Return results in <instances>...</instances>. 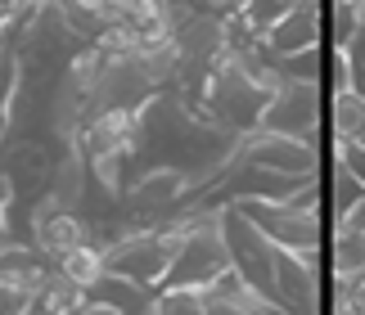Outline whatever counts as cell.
<instances>
[{
    "label": "cell",
    "mask_w": 365,
    "mask_h": 315,
    "mask_svg": "<svg viewBox=\"0 0 365 315\" xmlns=\"http://www.w3.org/2000/svg\"><path fill=\"white\" fill-rule=\"evenodd\" d=\"M230 270V252H226V239H221V207L217 212H203L199 221L190 225L185 243H180L172 270H167L163 289L158 293H199L207 297L212 284Z\"/></svg>",
    "instance_id": "cell-1"
},
{
    "label": "cell",
    "mask_w": 365,
    "mask_h": 315,
    "mask_svg": "<svg viewBox=\"0 0 365 315\" xmlns=\"http://www.w3.org/2000/svg\"><path fill=\"white\" fill-rule=\"evenodd\" d=\"M203 99H207V113H212V122L221 131L230 135H252L262 126V113H266V99L271 91H262L257 81H252L240 63H235V54L221 68L207 73V86H203Z\"/></svg>",
    "instance_id": "cell-2"
},
{
    "label": "cell",
    "mask_w": 365,
    "mask_h": 315,
    "mask_svg": "<svg viewBox=\"0 0 365 315\" xmlns=\"http://www.w3.org/2000/svg\"><path fill=\"white\" fill-rule=\"evenodd\" d=\"M221 239H226V252H230V266L252 284L257 293L275 297V262H279V248L266 239L257 225L235 203L221 207Z\"/></svg>",
    "instance_id": "cell-3"
},
{
    "label": "cell",
    "mask_w": 365,
    "mask_h": 315,
    "mask_svg": "<svg viewBox=\"0 0 365 315\" xmlns=\"http://www.w3.org/2000/svg\"><path fill=\"white\" fill-rule=\"evenodd\" d=\"M235 162H252V167H271V171H284V176H298V180H312L320 176V140H293V135H271V131H252L244 135L240 145L230 149Z\"/></svg>",
    "instance_id": "cell-4"
},
{
    "label": "cell",
    "mask_w": 365,
    "mask_h": 315,
    "mask_svg": "<svg viewBox=\"0 0 365 315\" xmlns=\"http://www.w3.org/2000/svg\"><path fill=\"white\" fill-rule=\"evenodd\" d=\"M257 230L275 243L279 252H312L320 248V212H298L293 203H262V198H244L235 203Z\"/></svg>",
    "instance_id": "cell-5"
},
{
    "label": "cell",
    "mask_w": 365,
    "mask_h": 315,
    "mask_svg": "<svg viewBox=\"0 0 365 315\" xmlns=\"http://www.w3.org/2000/svg\"><path fill=\"white\" fill-rule=\"evenodd\" d=\"M257 131L293 135V140H320V86L284 81L266 99V113H262Z\"/></svg>",
    "instance_id": "cell-6"
},
{
    "label": "cell",
    "mask_w": 365,
    "mask_h": 315,
    "mask_svg": "<svg viewBox=\"0 0 365 315\" xmlns=\"http://www.w3.org/2000/svg\"><path fill=\"white\" fill-rule=\"evenodd\" d=\"M140 113L145 108H95L73 145H81L86 158H100V153H126L131 158L135 145H140V131H145Z\"/></svg>",
    "instance_id": "cell-7"
},
{
    "label": "cell",
    "mask_w": 365,
    "mask_h": 315,
    "mask_svg": "<svg viewBox=\"0 0 365 315\" xmlns=\"http://www.w3.org/2000/svg\"><path fill=\"white\" fill-rule=\"evenodd\" d=\"M32 243L46 257H68L73 248H81V243H91V221L81 217V212L73 207H59L54 198L46 194L41 203L32 207Z\"/></svg>",
    "instance_id": "cell-8"
},
{
    "label": "cell",
    "mask_w": 365,
    "mask_h": 315,
    "mask_svg": "<svg viewBox=\"0 0 365 315\" xmlns=\"http://www.w3.org/2000/svg\"><path fill=\"white\" fill-rule=\"evenodd\" d=\"M50 279V257L36 243H19V239H0V289L19 293V297H36Z\"/></svg>",
    "instance_id": "cell-9"
},
{
    "label": "cell",
    "mask_w": 365,
    "mask_h": 315,
    "mask_svg": "<svg viewBox=\"0 0 365 315\" xmlns=\"http://www.w3.org/2000/svg\"><path fill=\"white\" fill-rule=\"evenodd\" d=\"M275 302L284 315H320V270H307L293 252H279Z\"/></svg>",
    "instance_id": "cell-10"
},
{
    "label": "cell",
    "mask_w": 365,
    "mask_h": 315,
    "mask_svg": "<svg viewBox=\"0 0 365 315\" xmlns=\"http://www.w3.org/2000/svg\"><path fill=\"white\" fill-rule=\"evenodd\" d=\"M0 171L9 176L14 185V198L27 194V190H41L50 194L46 185H54V176H59V167L46 158V149L36 145V140H23V145H9L5 153H0Z\"/></svg>",
    "instance_id": "cell-11"
},
{
    "label": "cell",
    "mask_w": 365,
    "mask_h": 315,
    "mask_svg": "<svg viewBox=\"0 0 365 315\" xmlns=\"http://www.w3.org/2000/svg\"><path fill=\"white\" fill-rule=\"evenodd\" d=\"M262 41H266V50H271L275 59H289V54L316 50V46H320V9H293L289 19H279Z\"/></svg>",
    "instance_id": "cell-12"
},
{
    "label": "cell",
    "mask_w": 365,
    "mask_h": 315,
    "mask_svg": "<svg viewBox=\"0 0 365 315\" xmlns=\"http://www.w3.org/2000/svg\"><path fill=\"white\" fill-rule=\"evenodd\" d=\"M91 302L113 306L118 315H149L153 289H145V284H135V279H122V275H104V279L91 289Z\"/></svg>",
    "instance_id": "cell-13"
},
{
    "label": "cell",
    "mask_w": 365,
    "mask_h": 315,
    "mask_svg": "<svg viewBox=\"0 0 365 315\" xmlns=\"http://www.w3.org/2000/svg\"><path fill=\"white\" fill-rule=\"evenodd\" d=\"M54 270H59V275H68L77 284V289H95V284H100L104 275H108V248H100V243H81V248H73L68 257H59V262H54Z\"/></svg>",
    "instance_id": "cell-14"
},
{
    "label": "cell",
    "mask_w": 365,
    "mask_h": 315,
    "mask_svg": "<svg viewBox=\"0 0 365 315\" xmlns=\"http://www.w3.org/2000/svg\"><path fill=\"white\" fill-rule=\"evenodd\" d=\"M329 131L343 145H365V95L356 91L329 95Z\"/></svg>",
    "instance_id": "cell-15"
},
{
    "label": "cell",
    "mask_w": 365,
    "mask_h": 315,
    "mask_svg": "<svg viewBox=\"0 0 365 315\" xmlns=\"http://www.w3.org/2000/svg\"><path fill=\"white\" fill-rule=\"evenodd\" d=\"M361 203H365V185L339 162V158H329V207H334V225L347 221Z\"/></svg>",
    "instance_id": "cell-16"
},
{
    "label": "cell",
    "mask_w": 365,
    "mask_h": 315,
    "mask_svg": "<svg viewBox=\"0 0 365 315\" xmlns=\"http://www.w3.org/2000/svg\"><path fill=\"white\" fill-rule=\"evenodd\" d=\"M365 32V0H329V50H347Z\"/></svg>",
    "instance_id": "cell-17"
},
{
    "label": "cell",
    "mask_w": 365,
    "mask_h": 315,
    "mask_svg": "<svg viewBox=\"0 0 365 315\" xmlns=\"http://www.w3.org/2000/svg\"><path fill=\"white\" fill-rule=\"evenodd\" d=\"M334 279L365 275V230L356 225H334Z\"/></svg>",
    "instance_id": "cell-18"
},
{
    "label": "cell",
    "mask_w": 365,
    "mask_h": 315,
    "mask_svg": "<svg viewBox=\"0 0 365 315\" xmlns=\"http://www.w3.org/2000/svg\"><path fill=\"white\" fill-rule=\"evenodd\" d=\"M19 91H23V54L9 41H0V122H5L9 104L19 99Z\"/></svg>",
    "instance_id": "cell-19"
},
{
    "label": "cell",
    "mask_w": 365,
    "mask_h": 315,
    "mask_svg": "<svg viewBox=\"0 0 365 315\" xmlns=\"http://www.w3.org/2000/svg\"><path fill=\"white\" fill-rule=\"evenodd\" d=\"M86 162H91L95 185H100L108 198H118L126 190V153H100V158H86Z\"/></svg>",
    "instance_id": "cell-20"
},
{
    "label": "cell",
    "mask_w": 365,
    "mask_h": 315,
    "mask_svg": "<svg viewBox=\"0 0 365 315\" xmlns=\"http://www.w3.org/2000/svg\"><path fill=\"white\" fill-rule=\"evenodd\" d=\"M320 68H325V50H302V54H289L279 59V77L284 81H302V86H320Z\"/></svg>",
    "instance_id": "cell-21"
},
{
    "label": "cell",
    "mask_w": 365,
    "mask_h": 315,
    "mask_svg": "<svg viewBox=\"0 0 365 315\" xmlns=\"http://www.w3.org/2000/svg\"><path fill=\"white\" fill-rule=\"evenodd\" d=\"M339 54H343V63H347V81H352V91L365 95V32L347 50H339Z\"/></svg>",
    "instance_id": "cell-22"
},
{
    "label": "cell",
    "mask_w": 365,
    "mask_h": 315,
    "mask_svg": "<svg viewBox=\"0 0 365 315\" xmlns=\"http://www.w3.org/2000/svg\"><path fill=\"white\" fill-rule=\"evenodd\" d=\"M334 158L365 185V145H343V140H334Z\"/></svg>",
    "instance_id": "cell-23"
},
{
    "label": "cell",
    "mask_w": 365,
    "mask_h": 315,
    "mask_svg": "<svg viewBox=\"0 0 365 315\" xmlns=\"http://www.w3.org/2000/svg\"><path fill=\"white\" fill-rule=\"evenodd\" d=\"M32 311V297H19L9 289H0V315H27Z\"/></svg>",
    "instance_id": "cell-24"
},
{
    "label": "cell",
    "mask_w": 365,
    "mask_h": 315,
    "mask_svg": "<svg viewBox=\"0 0 365 315\" xmlns=\"http://www.w3.org/2000/svg\"><path fill=\"white\" fill-rule=\"evenodd\" d=\"M203 5L212 9V14H221V19H226V14H240V9L248 5V0H203Z\"/></svg>",
    "instance_id": "cell-25"
},
{
    "label": "cell",
    "mask_w": 365,
    "mask_h": 315,
    "mask_svg": "<svg viewBox=\"0 0 365 315\" xmlns=\"http://www.w3.org/2000/svg\"><path fill=\"white\" fill-rule=\"evenodd\" d=\"M339 225H356V230H365V203H361V207H356L347 221H339Z\"/></svg>",
    "instance_id": "cell-26"
},
{
    "label": "cell",
    "mask_w": 365,
    "mask_h": 315,
    "mask_svg": "<svg viewBox=\"0 0 365 315\" xmlns=\"http://www.w3.org/2000/svg\"><path fill=\"white\" fill-rule=\"evenodd\" d=\"M81 315H118V311H113V306H100V302H91V306L81 311Z\"/></svg>",
    "instance_id": "cell-27"
},
{
    "label": "cell",
    "mask_w": 365,
    "mask_h": 315,
    "mask_svg": "<svg viewBox=\"0 0 365 315\" xmlns=\"http://www.w3.org/2000/svg\"><path fill=\"white\" fill-rule=\"evenodd\" d=\"M207 315H235L230 306H221V302H207Z\"/></svg>",
    "instance_id": "cell-28"
},
{
    "label": "cell",
    "mask_w": 365,
    "mask_h": 315,
    "mask_svg": "<svg viewBox=\"0 0 365 315\" xmlns=\"http://www.w3.org/2000/svg\"><path fill=\"white\" fill-rule=\"evenodd\" d=\"M0 135H5V122H0Z\"/></svg>",
    "instance_id": "cell-29"
}]
</instances>
